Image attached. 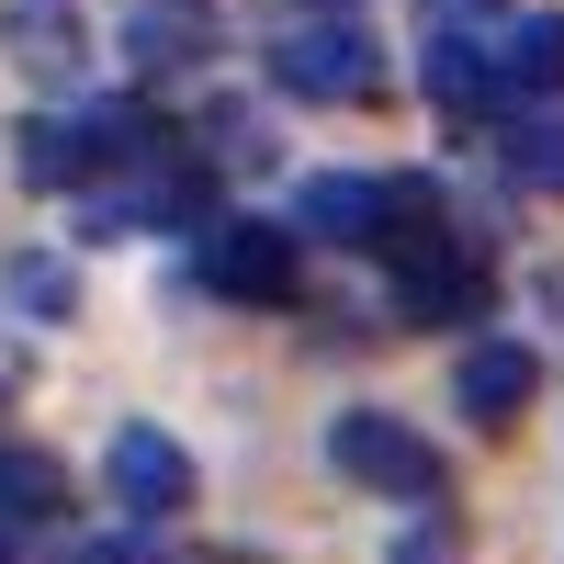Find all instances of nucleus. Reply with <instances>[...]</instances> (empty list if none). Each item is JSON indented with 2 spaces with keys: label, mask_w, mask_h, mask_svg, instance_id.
Returning <instances> with one entry per match:
<instances>
[{
  "label": "nucleus",
  "mask_w": 564,
  "mask_h": 564,
  "mask_svg": "<svg viewBox=\"0 0 564 564\" xmlns=\"http://www.w3.org/2000/svg\"><path fill=\"white\" fill-rule=\"evenodd\" d=\"M486 12H508V0H430V23H486Z\"/></svg>",
  "instance_id": "obj_14"
},
{
  "label": "nucleus",
  "mask_w": 564,
  "mask_h": 564,
  "mask_svg": "<svg viewBox=\"0 0 564 564\" xmlns=\"http://www.w3.org/2000/svg\"><path fill=\"white\" fill-rule=\"evenodd\" d=\"M68 564H148L135 542H90V553H68Z\"/></svg>",
  "instance_id": "obj_15"
},
{
  "label": "nucleus",
  "mask_w": 564,
  "mask_h": 564,
  "mask_svg": "<svg viewBox=\"0 0 564 564\" xmlns=\"http://www.w3.org/2000/svg\"><path fill=\"white\" fill-rule=\"evenodd\" d=\"M531 384H542V361H531L520 339H475V350H463V372H452V395H463L475 430H508V417L531 406Z\"/></svg>",
  "instance_id": "obj_7"
},
{
  "label": "nucleus",
  "mask_w": 564,
  "mask_h": 564,
  "mask_svg": "<svg viewBox=\"0 0 564 564\" xmlns=\"http://www.w3.org/2000/svg\"><path fill=\"white\" fill-rule=\"evenodd\" d=\"M327 463L361 486V497H406V508H430L441 497V452L406 430V417H384V406H350L339 430H327Z\"/></svg>",
  "instance_id": "obj_4"
},
{
  "label": "nucleus",
  "mask_w": 564,
  "mask_h": 564,
  "mask_svg": "<svg viewBox=\"0 0 564 564\" xmlns=\"http://www.w3.org/2000/svg\"><path fill=\"white\" fill-rule=\"evenodd\" d=\"M430 102H441V124H508V113H520V90H508L497 45L475 23H441V45H430Z\"/></svg>",
  "instance_id": "obj_5"
},
{
  "label": "nucleus",
  "mask_w": 564,
  "mask_h": 564,
  "mask_svg": "<svg viewBox=\"0 0 564 564\" xmlns=\"http://www.w3.org/2000/svg\"><path fill=\"white\" fill-rule=\"evenodd\" d=\"M193 282H204V294H226V305H294L305 238H294V226H271V215H204Z\"/></svg>",
  "instance_id": "obj_3"
},
{
  "label": "nucleus",
  "mask_w": 564,
  "mask_h": 564,
  "mask_svg": "<svg viewBox=\"0 0 564 564\" xmlns=\"http://www.w3.org/2000/svg\"><path fill=\"white\" fill-rule=\"evenodd\" d=\"M12 305H34V316H68V260H12Z\"/></svg>",
  "instance_id": "obj_13"
},
{
  "label": "nucleus",
  "mask_w": 564,
  "mask_h": 564,
  "mask_svg": "<svg viewBox=\"0 0 564 564\" xmlns=\"http://www.w3.org/2000/svg\"><path fill=\"white\" fill-rule=\"evenodd\" d=\"M384 282H395V316L406 327H475L486 316V249L475 238H452V215L441 226H417V238H395L384 249Z\"/></svg>",
  "instance_id": "obj_1"
},
{
  "label": "nucleus",
  "mask_w": 564,
  "mask_h": 564,
  "mask_svg": "<svg viewBox=\"0 0 564 564\" xmlns=\"http://www.w3.org/2000/svg\"><path fill=\"white\" fill-rule=\"evenodd\" d=\"M508 181L520 193H564V113H508Z\"/></svg>",
  "instance_id": "obj_12"
},
{
  "label": "nucleus",
  "mask_w": 564,
  "mask_h": 564,
  "mask_svg": "<svg viewBox=\"0 0 564 564\" xmlns=\"http://www.w3.org/2000/svg\"><path fill=\"white\" fill-rule=\"evenodd\" d=\"M294 12H361V0H294Z\"/></svg>",
  "instance_id": "obj_16"
},
{
  "label": "nucleus",
  "mask_w": 564,
  "mask_h": 564,
  "mask_svg": "<svg viewBox=\"0 0 564 564\" xmlns=\"http://www.w3.org/2000/svg\"><path fill=\"white\" fill-rule=\"evenodd\" d=\"M57 508H68V475L45 452L0 441V531H34V520H57Z\"/></svg>",
  "instance_id": "obj_11"
},
{
  "label": "nucleus",
  "mask_w": 564,
  "mask_h": 564,
  "mask_svg": "<svg viewBox=\"0 0 564 564\" xmlns=\"http://www.w3.org/2000/svg\"><path fill=\"white\" fill-rule=\"evenodd\" d=\"M271 90H294V102H372L384 90V45L350 12H294L271 34Z\"/></svg>",
  "instance_id": "obj_2"
},
{
  "label": "nucleus",
  "mask_w": 564,
  "mask_h": 564,
  "mask_svg": "<svg viewBox=\"0 0 564 564\" xmlns=\"http://www.w3.org/2000/svg\"><path fill=\"white\" fill-rule=\"evenodd\" d=\"M102 486H113V508L124 520H170L181 497H193V452H181L170 430H113V452H102Z\"/></svg>",
  "instance_id": "obj_6"
},
{
  "label": "nucleus",
  "mask_w": 564,
  "mask_h": 564,
  "mask_svg": "<svg viewBox=\"0 0 564 564\" xmlns=\"http://www.w3.org/2000/svg\"><path fill=\"white\" fill-rule=\"evenodd\" d=\"M497 68H508L520 102H553V90H564V12H520L497 34Z\"/></svg>",
  "instance_id": "obj_9"
},
{
  "label": "nucleus",
  "mask_w": 564,
  "mask_h": 564,
  "mask_svg": "<svg viewBox=\"0 0 564 564\" xmlns=\"http://www.w3.org/2000/svg\"><path fill=\"white\" fill-rule=\"evenodd\" d=\"M124 57L135 68H193V57H215V23L193 12V0H159V12L124 23Z\"/></svg>",
  "instance_id": "obj_10"
},
{
  "label": "nucleus",
  "mask_w": 564,
  "mask_h": 564,
  "mask_svg": "<svg viewBox=\"0 0 564 564\" xmlns=\"http://www.w3.org/2000/svg\"><path fill=\"white\" fill-rule=\"evenodd\" d=\"M23 181H34V193H90V181H102V135H90V113H34L23 124Z\"/></svg>",
  "instance_id": "obj_8"
},
{
  "label": "nucleus",
  "mask_w": 564,
  "mask_h": 564,
  "mask_svg": "<svg viewBox=\"0 0 564 564\" xmlns=\"http://www.w3.org/2000/svg\"><path fill=\"white\" fill-rule=\"evenodd\" d=\"M0 564H12V542H0Z\"/></svg>",
  "instance_id": "obj_17"
}]
</instances>
